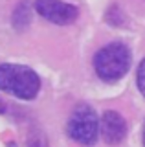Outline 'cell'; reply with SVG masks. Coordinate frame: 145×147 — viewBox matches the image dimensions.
Returning <instances> with one entry per match:
<instances>
[{
	"label": "cell",
	"instance_id": "cell-5",
	"mask_svg": "<svg viewBox=\"0 0 145 147\" xmlns=\"http://www.w3.org/2000/svg\"><path fill=\"white\" fill-rule=\"evenodd\" d=\"M101 136L108 145H117L127 136V123L116 110H107L101 118Z\"/></svg>",
	"mask_w": 145,
	"mask_h": 147
},
{
	"label": "cell",
	"instance_id": "cell-3",
	"mask_svg": "<svg viewBox=\"0 0 145 147\" xmlns=\"http://www.w3.org/2000/svg\"><path fill=\"white\" fill-rule=\"evenodd\" d=\"M68 134L81 145H94L99 134V119L90 105H77L68 119Z\"/></svg>",
	"mask_w": 145,
	"mask_h": 147
},
{
	"label": "cell",
	"instance_id": "cell-2",
	"mask_svg": "<svg viewBox=\"0 0 145 147\" xmlns=\"http://www.w3.org/2000/svg\"><path fill=\"white\" fill-rule=\"evenodd\" d=\"M94 68L103 81L114 83L121 79L130 68V50L123 42L103 46L94 57Z\"/></svg>",
	"mask_w": 145,
	"mask_h": 147
},
{
	"label": "cell",
	"instance_id": "cell-6",
	"mask_svg": "<svg viewBox=\"0 0 145 147\" xmlns=\"http://www.w3.org/2000/svg\"><path fill=\"white\" fill-rule=\"evenodd\" d=\"M31 22V11H30V2L28 0H22V2L17 6L15 13H13V26L17 30H26Z\"/></svg>",
	"mask_w": 145,
	"mask_h": 147
},
{
	"label": "cell",
	"instance_id": "cell-8",
	"mask_svg": "<svg viewBox=\"0 0 145 147\" xmlns=\"http://www.w3.org/2000/svg\"><path fill=\"white\" fill-rule=\"evenodd\" d=\"M28 147H48V140L42 132H33L28 140Z\"/></svg>",
	"mask_w": 145,
	"mask_h": 147
},
{
	"label": "cell",
	"instance_id": "cell-10",
	"mask_svg": "<svg viewBox=\"0 0 145 147\" xmlns=\"http://www.w3.org/2000/svg\"><path fill=\"white\" fill-rule=\"evenodd\" d=\"M143 145H145V125H143Z\"/></svg>",
	"mask_w": 145,
	"mask_h": 147
},
{
	"label": "cell",
	"instance_id": "cell-1",
	"mask_svg": "<svg viewBox=\"0 0 145 147\" xmlns=\"http://www.w3.org/2000/svg\"><path fill=\"white\" fill-rule=\"evenodd\" d=\"M39 76L24 64H0V90L20 99H33L39 94Z\"/></svg>",
	"mask_w": 145,
	"mask_h": 147
},
{
	"label": "cell",
	"instance_id": "cell-7",
	"mask_svg": "<svg viewBox=\"0 0 145 147\" xmlns=\"http://www.w3.org/2000/svg\"><path fill=\"white\" fill-rule=\"evenodd\" d=\"M136 83H138V88L142 92V96L145 98V59H142L138 66V72H136Z\"/></svg>",
	"mask_w": 145,
	"mask_h": 147
},
{
	"label": "cell",
	"instance_id": "cell-4",
	"mask_svg": "<svg viewBox=\"0 0 145 147\" xmlns=\"http://www.w3.org/2000/svg\"><path fill=\"white\" fill-rule=\"evenodd\" d=\"M35 9L40 17L53 24H72L79 17V9L62 0H35Z\"/></svg>",
	"mask_w": 145,
	"mask_h": 147
},
{
	"label": "cell",
	"instance_id": "cell-9",
	"mask_svg": "<svg viewBox=\"0 0 145 147\" xmlns=\"http://www.w3.org/2000/svg\"><path fill=\"white\" fill-rule=\"evenodd\" d=\"M4 110H6V105H4V101H0V114H2Z\"/></svg>",
	"mask_w": 145,
	"mask_h": 147
}]
</instances>
